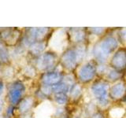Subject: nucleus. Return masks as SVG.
<instances>
[{"label":"nucleus","mask_w":126,"mask_h":118,"mask_svg":"<svg viewBox=\"0 0 126 118\" xmlns=\"http://www.w3.org/2000/svg\"><path fill=\"white\" fill-rule=\"evenodd\" d=\"M117 46L118 43L115 38H106L94 48L93 53L94 57L99 61H105L109 55L117 49Z\"/></svg>","instance_id":"obj_1"},{"label":"nucleus","mask_w":126,"mask_h":118,"mask_svg":"<svg viewBox=\"0 0 126 118\" xmlns=\"http://www.w3.org/2000/svg\"><path fill=\"white\" fill-rule=\"evenodd\" d=\"M25 91V86L21 81L17 80L12 83L8 88V100L10 105L14 106L19 104Z\"/></svg>","instance_id":"obj_2"},{"label":"nucleus","mask_w":126,"mask_h":118,"mask_svg":"<svg viewBox=\"0 0 126 118\" xmlns=\"http://www.w3.org/2000/svg\"><path fill=\"white\" fill-rule=\"evenodd\" d=\"M20 36L21 31L15 28H8L0 32V38L6 46H13L17 44Z\"/></svg>","instance_id":"obj_3"},{"label":"nucleus","mask_w":126,"mask_h":118,"mask_svg":"<svg viewBox=\"0 0 126 118\" xmlns=\"http://www.w3.org/2000/svg\"><path fill=\"white\" fill-rule=\"evenodd\" d=\"M48 31V28H30L28 30L27 35L25 38V45L29 47L32 43L38 42L45 36Z\"/></svg>","instance_id":"obj_4"},{"label":"nucleus","mask_w":126,"mask_h":118,"mask_svg":"<svg viewBox=\"0 0 126 118\" xmlns=\"http://www.w3.org/2000/svg\"><path fill=\"white\" fill-rule=\"evenodd\" d=\"M92 91L98 102L102 105H106L108 102V85L102 82L95 83L92 88Z\"/></svg>","instance_id":"obj_5"},{"label":"nucleus","mask_w":126,"mask_h":118,"mask_svg":"<svg viewBox=\"0 0 126 118\" xmlns=\"http://www.w3.org/2000/svg\"><path fill=\"white\" fill-rule=\"evenodd\" d=\"M56 58L53 53L47 52L39 56L36 61V67L42 71L50 69L55 64Z\"/></svg>","instance_id":"obj_6"},{"label":"nucleus","mask_w":126,"mask_h":118,"mask_svg":"<svg viewBox=\"0 0 126 118\" xmlns=\"http://www.w3.org/2000/svg\"><path fill=\"white\" fill-rule=\"evenodd\" d=\"M95 67L92 63H87L84 65L79 70V79L82 82H88L91 80H92L93 77L95 75Z\"/></svg>","instance_id":"obj_7"},{"label":"nucleus","mask_w":126,"mask_h":118,"mask_svg":"<svg viewBox=\"0 0 126 118\" xmlns=\"http://www.w3.org/2000/svg\"><path fill=\"white\" fill-rule=\"evenodd\" d=\"M62 65L67 69H73L76 67L77 63V56L76 51L68 50L63 54L62 57Z\"/></svg>","instance_id":"obj_8"},{"label":"nucleus","mask_w":126,"mask_h":118,"mask_svg":"<svg viewBox=\"0 0 126 118\" xmlns=\"http://www.w3.org/2000/svg\"><path fill=\"white\" fill-rule=\"evenodd\" d=\"M41 79L43 84L53 87L54 85L60 84L62 80V76L58 72H48L43 74Z\"/></svg>","instance_id":"obj_9"},{"label":"nucleus","mask_w":126,"mask_h":118,"mask_svg":"<svg viewBox=\"0 0 126 118\" xmlns=\"http://www.w3.org/2000/svg\"><path fill=\"white\" fill-rule=\"evenodd\" d=\"M53 107L49 102H43L35 111V118H50Z\"/></svg>","instance_id":"obj_10"},{"label":"nucleus","mask_w":126,"mask_h":118,"mask_svg":"<svg viewBox=\"0 0 126 118\" xmlns=\"http://www.w3.org/2000/svg\"><path fill=\"white\" fill-rule=\"evenodd\" d=\"M111 65L118 69H124L126 66V52L124 50H120L114 54L111 60Z\"/></svg>","instance_id":"obj_11"},{"label":"nucleus","mask_w":126,"mask_h":118,"mask_svg":"<svg viewBox=\"0 0 126 118\" xmlns=\"http://www.w3.org/2000/svg\"><path fill=\"white\" fill-rule=\"evenodd\" d=\"M65 40V35L64 33L62 31H58L56 33H54V35L51 38L50 45L55 50H58V48H61L62 45L64 44Z\"/></svg>","instance_id":"obj_12"},{"label":"nucleus","mask_w":126,"mask_h":118,"mask_svg":"<svg viewBox=\"0 0 126 118\" xmlns=\"http://www.w3.org/2000/svg\"><path fill=\"white\" fill-rule=\"evenodd\" d=\"M33 98L32 97H25L22 98L18 104V110L21 114L26 113L32 108L33 105Z\"/></svg>","instance_id":"obj_13"},{"label":"nucleus","mask_w":126,"mask_h":118,"mask_svg":"<svg viewBox=\"0 0 126 118\" xmlns=\"http://www.w3.org/2000/svg\"><path fill=\"white\" fill-rule=\"evenodd\" d=\"M125 92V86L122 83L113 85L110 90V96L113 98H120Z\"/></svg>","instance_id":"obj_14"},{"label":"nucleus","mask_w":126,"mask_h":118,"mask_svg":"<svg viewBox=\"0 0 126 118\" xmlns=\"http://www.w3.org/2000/svg\"><path fill=\"white\" fill-rule=\"evenodd\" d=\"M10 61V54L6 46L2 41L0 42V63L7 64Z\"/></svg>","instance_id":"obj_15"},{"label":"nucleus","mask_w":126,"mask_h":118,"mask_svg":"<svg viewBox=\"0 0 126 118\" xmlns=\"http://www.w3.org/2000/svg\"><path fill=\"white\" fill-rule=\"evenodd\" d=\"M45 49V44L43 42L38 41L32 43L29 46V51L33 55H39L41 54Z\"/></svg>","instance_id":"obj_16"},{"label":"nucleus","mask_w":126,"mask_h":118,"mask_svg":"<svg viewBox=\"0 0 126 118\" xmlns=\"http://www.w3.org/2000/svg\"><path fill=\"white\" fill-rule=\"evenodd\" d=\"M54 98L58 105H64L67 102V95L65 93H55Z\"/></svg>","instance_id":"obj_17"},{"label":"nucleus","mask_w":126,"mask_h":118,"mask_svg":"<svg viewBox=\"0 0 126 118\" xmlns=\"http://www.w3.org/2000/svg\"><path fill=\"white\" fill-rule=\"evenodd\" d=\"M80 88L78 85H73L70 89V94L73 98H77L80 94Z\"/></svg>","instance_id":"obj_18"},{"label":"nucleus","mask_w":126,"mask_h":118,"mask_svg":"<svg viewBox=\"0 0 126 118\" xmlns=\"http://www.w3.org/2000/svg\"><path fill=\"white\" fill-rule=\"evenodd\" d=\"M84 38V33L80 30H77L75 32H73V39L75 42H80L82 41Z\"/></svg>","instance_id":"obj_19"},{"label":"nucleus","mask_w":126,"mask_h":118,"mask_svg":"<svg viewBox=\"0 0 126 118\" xmlns=\"http://www.w3.org/2000/svg\"><path fill=\"white\" fill-rule=\"evenodd\" d=\"M52 90V86H49L47 84H43V86L40 88V92L44 94V95H49V94L51 93Z\"/></svg>","instance_id":"obj_20"},{"label":"nucleus","mask_w":126,"mask_h":118,"mask_svg":"<svg viewBox=\"0 0 126 118\" xmlns=\"http://www.w3.org/2000/svg\"><path fill=\"white\" fill-rule=\"evenodd\" d=\"M24 73H25V76L32 77V76H35V70L32 66L28 65L25 67V69H24Z\"/></svg>","instance_id":"obj_21"},{"label":"nucleus","mask_w":126,"mask_h":118,"mask_svg":"<svg viewBox=\"0 0 126 118\" xmlns=\"http://www.w3.org/2000/svg\"><path fill=\"white\" fill-rule=\"evenodd\" d=\"M119 77H120L119 73L117 72V71H115V70L110 71V72L108 73V78L110 79V80H117Z\"/></svg>","instance_id":"obj_22"},{"label":"nucleus","mask_w":126,"mask_h":118,"mask_svg":"<svg viewBox=\"0 0 126 118\" xmlns=\"http://www.w3.org/2000/svg\"><path fill=\"white\" fill-rule=\"evenodd\" d=\"M112 112H114V114H112V117H120L122 116V114H123V109H113Z\"/></svg>","instance_id":"obj_23"},{"label":"nucleus","mask_w":126,"mask_h":118,"mask_svg":"<svg viewBox=\"0 0 126 118\" xmlns=\"http://www.w3.org/2000/svg\"><path fill=\"white\" fill-rule=\"evenodd\" d=\"M91 31L95 35H99L104 31L103 28H91Z\"/></svg>","instance_id":"obj_24"},{"label":"nucleus","mask_w":126,"mask_h":118,"mask_svg":"<svg viewBox=\"0 0 126 118\" xmlns=\"http://www.w3.org/2000/svg\"><path fill=\"white\" fill-rule=\"evenodd\" d=\"M5 72H7V73H3L4 76L6 78H9V77H11L14 76V69H12L10 68L6 69V71H5Z\"/></svg>","instance_id":"obj_25"},{"label":"nucleus","mask_w":126,"mask_h":118,"mask_svg":"<svg viewBox=\"0 0 126 118\" xmlns=\"http://www.w3.org/2000/svg\"><path fill=\"white\" fill-rule=\"evenodd\" d=\"M121 39L124 42H126V29L121 31Z\"/></svg>","instance_id":"obj_26"},{"label":"nucleus","mask_w":126,"mask_h":118,"mask_svg":"<svg viewBox=\"0 0 126 118\" xmlns=\"http://www.w3.org/2000/svg\"><path fill=\"white\" fill-rule=\"evenodd\" d=\"M4 91V83L2 80H0V97Z\"/></svg>","instance_id":"obj_27"},{"label":"nucleus","mask_w":126,"mask_h":118,"mask_svg":"<svg viewBox=\"0 0 126 118\" xmlns=\"http://www.w3.org/2000/svg\"><path fill=\"white\" fill-rule=\"evenodd\" d=\"M92 118H103V116H102V114L99 113H96L94 114Z\"/></svg>","instance_id":"obj_28"},{"label":"nucleus","mask_w":126,"mask_h":118,"mask_svg":"<svg viewBox=\"0 0 126 118\" xmlns=\"http://www.w3.org/2000/svg\"><path fill=\"white\" fill-rule=\"evenodd\" d=\"M21 118H32V117L28 113H23Z\"/></svg>","instance_id":"obj_29"},{"label":"nucleus","mask_w":126,"mask_h":118,"mask_svg":"<svg viewBox=\"0 0 126 118\" xmlns=\"http://www.w3.org/2000/svg\"><path fill=\"white\" fill-rule=\"evenodd\" d=\"M2 106H3V102L2 101V99L0 98V112L2 109Z\"/></svg>","instance_id":"obj_30"},{"label":"nucleus","mask_w":126,"mask_h":118,"mask_svg":"<svg viewBox=\"0 0 126 118\" xmlns=\"http://www.w3.org/2000/svg\"><path fill=\"white\" fill-rule=\"evenodd\" d=\"M0 71H1V63H0Z\"/></svg>","instance_id":"obj_31"},{"label":"nucleus","mask_w":126,"mask_h":118,"mask_svg":"<svg viewBox=\"0 0 126 118\" xmlns=\"http://www.w3.org/2000/svg\"><path fill=\"white\" fill-rule=\"evenodd\" d=\"M61 118H65V117H61Z\"/></svg>","instance_id":"obj_32"}]
</instances>
